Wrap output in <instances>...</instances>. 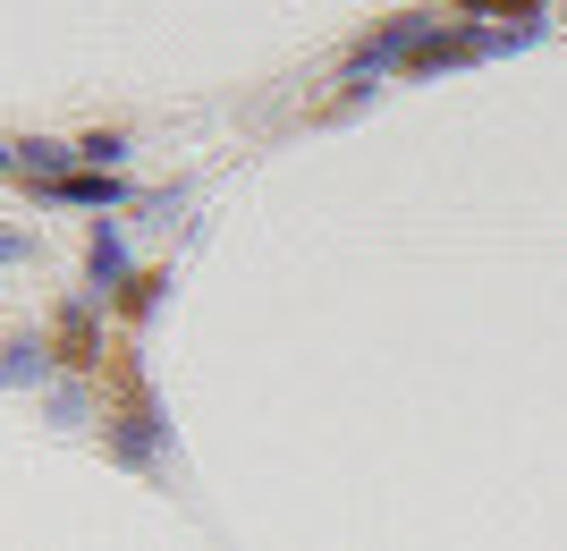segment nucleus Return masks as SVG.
<instances>
[{"label": "nucleus", "instance_id": "nucleus-1", "mask_svg": "<svg viewBox=\"0 0 567 551\" xmlns=\"http://www.w3.org/2000/svg\"><path fill=\"white\" fill-rule=\"evenodd\" d=\"M466 9H534V0H466Z\"/></svg>", "mask_w": 567, "mask_h": 551}]
</instances>
